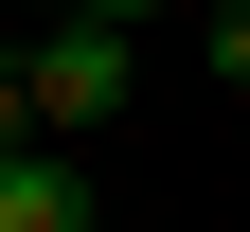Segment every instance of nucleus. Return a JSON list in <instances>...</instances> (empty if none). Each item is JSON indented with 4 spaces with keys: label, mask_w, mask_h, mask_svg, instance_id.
<instances>
[{
    "label": "nucleus",
    "mask_w": 250,
    "mask_h": 232,
    "mask_svg": "<svg viewBox=\"0 0 250 232\" xmlns=\"http://www.w3.org/2000/svg\"><path fill=\"white\" fill-rule=\"evenodd\" d=\"M18 89H36V125H54V143H89V125H125L143 54H125V18H54V36L18 54Z\"/></svg>",
    "instance_id": "obj_1"
},
{
    "label": "nucleus",
    "mask_w": 250,
    "mask_h": 232,
    "mask_svg": "<svg viewBox=\"0 0 250 232\" xmlns=\"http://www.w3.org/2000/svg\"><path fill=\"white\" fill-rule=\"evenodd\" d=\"M0 232H107V214H89V179H72V143L0 161Z\"/></svg>",
    "instance_id": "obj_2"
},
{
    "label": "nucleus",
    "mask_w": 250,
    "mask_h": 232,
    "mask_svg": "<svg viewBox=\"0 0 250 232\" xmlns=\"http://www.w3.org/2000/svg\"><path fill=\"white\" fill-rule=\"evenodd\" d=\"M36 143H54V125H36V89L0 72V161H36Z\"/></svg>",
    "instance_id": "obj_3"
},
{
    "label": "nucleus",
    "mask_w": 250,
    "mask_h": 232,
    "mask_svg": "<svg viewBox=\"0 0 250 232\" xmlns=\"http://www.w3.org/2000/svg\"><path fill=\"white\" fill-rule=\"evenodd\" d=\"M214 72H232V89H250V0H214Z\"/></svg>",
    "instance_id": "obj_4"
},
{
    "label": "nucleus",
    "mask_w": 250,
    "mask_h": 232,
    "mask_svg": "<svg viewBox=\"0 0 250 232\" xmlns=\"http://www.w3.org/2000/svg\"><path fill=\"white\" fill-rule=\"evenodd\" d=\"M54 18H143V0H54Z\"/></svg>",
    "instance_id": "obj_5"
}]
</instances>
